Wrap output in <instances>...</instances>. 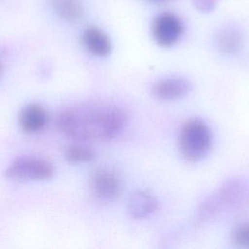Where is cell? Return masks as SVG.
<instances>
[{
  "instance_id": "cell-1",
  "label": "cell",
  "mask_w": 249,
  "mask_h": 249,
  "mask_svg": "<svg viewBox=\"0 0 249 249\" xmlns=\"http://www.w3.org/2000/svg\"><path fill=\"white\" fill-rule=\"evenodd\" d=\"M124 112L112 104H88L67 108L56 118L58 130L75 140H110L124 128Z\"/></svg>"
},
{
  "instance_id": "cell-2",
  "label": "cell",
  "mask_w": 249,
  "mask_h": 249,
  "mask_svg": "<svg viewBox=\"0 0 249 249\" xmlns=\"http://www.w3.org/2000/svg\"><path fill=\"white\" fill-rule=\"evenodd\" d=\"M179 150L189 161L203 159L212 146V132L208 124L198 118L188 120L179 133Z\"/></svg>"
},
{
  "instance_id": "cell-3",
  "label": "cell",
  "mask_w": 249,
  "mask_h": 249,
  "mask_svg": "<svg viewBox=\"0 0 249 249\" xmlns=\"http://www.w3.org/2000/svg\"><path fill=\"white\" fill-rule=\"evenodd\" d=\"M54 171L53 163L44 158L20 156L10 162L5 176L14 182L47 181L53 178Z\"/></svg>"
},
{
  "instance_id": "cell-4",
  "label": "cell",
  "mask_w": 249,
  "mask_h": 249,
  "mask_svg": "<svg viewBox=\"0 0 249 249\" xmlns=\"http://www.w3.org/2000/svg\"><path fill=\"white\" fill-rule=\"evenodd\" d=\"M122 181L118 173L110 168H98L89 178V190L100 202L115 201L122 193Z\"/></svg>"
},
{
  "instance_id": "cell-5",
  "label": "cell",
  "mask_w": 249,
  "mask_h": 249,
  "mask_svg": "<svg viewBox=\"0 0 249 249\" xmlns=\"http://www.w3.org/2000/svg\"><path fill=\"white\" fill-rule=\"evenodd\" d=\"M184 26L180 18L172 13H161L154 18L151 25L152 36L160 47H171L180 39Z\"/></svg>"
},
{
  "instance_id": "cell-6",
  "label": "cell",
  "mask_w": 249,
  "mask_h": 249,
  "mask_svg": "<svg viewBox=\"0 0 249 249\" xmlns=\"http://www.w3.org/2000/svg\"><path fill=\"white\" fill-rule=\"evenodd\" d=\"M192 89V84L182 77L164 78L157 81L151 89L154 98L160 101L179 99L187 95Z\"/></svg>"
},
{
  "instance_id": "cell-7",
  "label": "cell",
  "mask_w": 249,
  "mask_h": 249,
  "mask_svg": "<svg viewBox=\"0 0 249 249\" xmlns=\"http://www.w3.org/2000/svg\"><path fill=\"white\" fill-rule=\"evenodd\" d=\"M48 121L49 115L46 108L37 102L25 105L18 115L19 126L28 134L41 132L48 124Z\"/></svg>"
},
{
  "instance_id": "cell-8",
  "label": "cell",
  "mask_w": 249,
  "mask_h": 249,
  "mask_svg": "<svg viewBox=\"0 0 249 249\" xmlns=\"http://www.w3.org/2000/svg\"><path fill=\"white\" fill-rule=\"evenodd\" d=\"M82 43L92 55L106 57L112 52L110 37L97 26H88L82 33Z\"/></svg>"
},
{
  "instance_id": "cell-9",
  "label": "cell",
  "mask_w": 249,
  "mask_h": 249,
  "mask_svg": "<svg viewBox=\"0 0 249 249\" xmlns=\"http://www.w3.org/2000/svg\"><path fill=\"white\" fill-rule=\"evenodd\" d=\"M158 207L155 196L146 190L136 191L129 198L128 212L134 219H143L152 214Z\"/></svg>"
},
{
  "instance_id": "cell-10",
  "label": "cell",
  "mask_w": 249,
  "mask_h": 249,
  "mask_svg": "<svg viewBox=\"0 0 249 249\" xmlns=\"http://www.w3.org/2000/svg\"><path fill=\"white\" fill-rule=\"evenodd\" d=\"M55 15L67 22H77L83 17L85 9L80 0H49Z\"/></svg>"
},
{
  "instance_id": "cell-11",
  "label": "cell",
  "mask_w": 249,
  "mask_h": 249,
  "mask_svg": "<svg viewBox=\"0 0 249 249\" xmlns=\"http://www.w3.org/2000/svg\"><path fill=\"white\" fill-rule=\"evenodd\" d=\"M217 45L225 53H236L242 47V35L234 28L223 29L217 37Z\"/></svg>"
},
{
  "instance_id": "cell-12",
  "label": "cell",
  "mask_w": 249,
  "mask_h": 249,
  "mask_svg": "<svg viewBox=\"0 0 249 249\" xmlns=\"http://www.w3.org/2000/svg\"><path fill=\"white\" fill-rule=\"evenodd\" d=\"M64 158L72 164L87 163L94 160L95 154L89 147L73 144L64 149Z\"/></svg>"
},
{
  "instance_id": "cell-13",
  "label": "cell",
  "mask_w": 249,
  "mask_h": 249,
  "mask_svg": "<svg viewBox=\"0 0 249 249\" xmlns=\"http://www.w3.org/2000/svg\"><path fill=\"white\" fill-rule=\"evenodd\" d=\"M231 238L236 245L249 248V222L237 226L232 231Z\"/></svg>"
},
{
  "instance_id": "cell-14",
  "label": "cell",
  "mask_w": 249,
  "mask_h": 249,
  "mask_svg": "<svg viewBox=\"0 0 249 249\" xmlns=\"http://www.w3.org/2000/svg\"><path fill=\"white\" fill-rule=\"evenodd\" d=\"M195 6L201 12H209L211 11L215 5L217 0H193Z\"/></svg>"
},
{
  "instance_id": "cell-15",
  "label": "cell",
  "mask_w": 249,
  "mask_h": 249,
  "mask_svg": "<svg viewBox=\"0 0 249 249\" xmlns=\"http://www.w3.org/2000/svg\"><path fill=\"white\" fill-rule=\"evenodd\" d=\"M149 2H154V3H161V2H164L165 0H147Z\"/></svg>"
},
{
  "instance_id": "cell-16",
  "label": "cell",
  "mask_w": 249,
  "mask_h": 249,
  "mask_svg": "<svg viewBox=\"0 0 249 249\" xmlns=\"http://www.w3.org/2000/svg\"><path fill=\"white\" fill-rule=\"evenodd\" d=\"M2 71H3V65H2V63H1V61H0V76H1V74H2Z\"/></svg>"
}]
</instances>
